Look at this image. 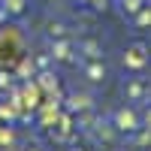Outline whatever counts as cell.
Here are the masks:
<instances>
[{"label": "cell", "mask_w": 151, "mask_h": 151, "mask_svg": "<svg viewBox=\"0 0 151 151\" xmlns=\"http://www.w3.org/2000/svg\"><path fill=\"white\" fill-rule=\"evenodd\" d=\"M124 64L127 67H142L145 64V45H133L127 55H124Z\"/></svg>", "instance_id": "cell-1"}, {"label": "cell", "mask_w": 151, "mask_h": 151, "mask_svg": "<svg viewBox=\"0 0 151 151\" xmlns=\"http://www.w3.org/2000/svg\"><path fill=\"white\" fill-rule=\"evenodd\" d=\"M115 121H118V130H136V127H139V124H136V115L130 109H121L115 115Z\"/></svg>", "instance_id": "cell-2"}, {"label": "cell", "mask_w": 151, "mask_h": 151, "mask_svg": "<svg viewBox=\"0 0 151 151\" xmlns=\"http://www.w3.org/2000/svg\"><path fill=\"white\" fill-rule=\"evenodd\" d=\"M88 79H91V82H100V79H103V67H100V64H91V67H88Z\"/></svg>", "instance_id": "cell-3"}, {"label": "cell", "mask_w": 151, "mask_h": 151, "mask_svg": "<svg viewBox=\"0 0 151 151\" xmlns=\"http://www.w3.org/2000/svg\"><path fill=\"white\" fill-rule=\"evenodd\" d=\"M55 58L67 60V58H70V45H67V42H58V45H55Z\"/></svg>", "instance_id": "cell-4"}, {"label": "cell", "mask_w": 151, "mask_h": 151, "mask_svg": "<svg viewBox=\"0 0 151 151\" xmlns=\"http://www.w3.org/2000/svg\"><path fill=\"white\" fill-rule=\"evenodd\" d=\"M127 94H130V97H142V85H139V82L127 85Z\"/></svg>", "instance_id": "cell-5"}, {"label": "cell", "mask_w": 151, "mask_h": 151, "mask_svg": "<svg viewBox=\"0 0 151 151\" xmlns=\"http://www.w3.org/2000/svg\"><path fill=\"white\" fill-rule=\"evenodd\" d=\"M9 9H12V12H21V9H24V0H9Z\"/></svg>", "instance_id": "cell-6"}, {"label": "cell", "mask_w": 151, "mask_h": 151, "mask_svg": "<svg viewBox=\"0 0 151 151\" xmlns=\"http://www.w3.org/2000/svg\"><path fill=\"white\" fill-rule=\"evenodd\" d=\"M124 9H130V12H136V9H139V0H124Z\"/></svg>", "instance_id": "cell-7"}, {"label": "cell", "mask_w": 151, "mask_h": 151, "mask_svg": "<svg viewBox=\"0 0 151 151\" xmlns=\"http://www.w3.org/2000/svg\"><path fill=\"white\" fill-rule=\"evenodd\" d=\"M148 21H151V9H145L142 15H139V24H148Z\"/></svg>", "instance_id": "cell-8"}, {"label": "cell", "mask_w": 151, "mask_h": 151, "mask_svg": "<svg viewBox=\"0 0 151 151\" xmlns=\"http://www.w3.org/2000/svg\"><path fill=\"white\" fill-rule=\"evenodd\" d=\"M145 130L151 133V112H148V115H145Z\"/></svg>", "instance_id": "cell-9"}]
</instances>
